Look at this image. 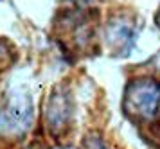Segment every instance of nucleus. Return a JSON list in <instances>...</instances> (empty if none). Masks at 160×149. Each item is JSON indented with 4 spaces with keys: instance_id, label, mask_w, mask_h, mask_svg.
Instances as JSON below:
<instances>
[{
    "instance_id": "obj_1",
    "label": "nucleus",
    "mask_w": 160,
    "mask_h": 149,
    "mask_svg": "<svg viewBox=\"0 0 160 149\" xmlns=\"http://www.w3.org/2000/svg\"><path fill=\"white\" fill-rule=\"evenodd\" d=\"M124 113L133 122L155 121L160 113V83L155 79H135L124 90Z\"/></svg>"
},
{
    "instance_id": "obj_2",
    "label": "nucleus",
    "mask_w": 160,
    "mask_h": 149,
    "mask_svg": "<svg viewBox=\"0 0 160 149\" xmlns=\"http://www.w3.org/2000/svg\"><path fill=\"white\" fill-rule=\"evenodd\" d=\"M135 34H137L135 27L126 18H115L106 27V40H108L110 47L115 52H119L121 56L128 54L131 50V45L135 42Z\"/></svg>"
},
{
    "instance_id": "obj_3",
    "label": "nucleus",
    "mask_w": 160,
    "mask_h": 149,
    "mask_svg": "<svg viewBox=\"0 0 160 149\" xmlns=\"http://www.w3.org/2000/svg\"><path fill=\"white\" fill-rule=\"evenodd\" d=\"M70 113L72 112H70V104H68L67 95L59 92L54 93L49 101V106H47V126L54 135L67 128Z\"/></svg>"
},
{
    "instance_id": "obj_4",
    "label": "nucleus",
    "mask_w": 160,
    "mask_h": 149,
    "mask_svg": "<svg viewBox=\"0 0 160 149\" xmlns=\"http://www.w3.org/2000/svg\"><path fill=\"white\" fill-rule=\"evenodd\" d=\"M13 63V50L4 40H0V72Z\"/></svg>"
},
{
    "instance_id": "obj_5",
    "label": "nucleus",
    "mask_w": 160,
    "mask_h": 149,
    "mask_svg": "<svg viewBox=\"0 0 160 149\" xmlns=\"http://www.w3.org/2000/svg\"><path fill=\"white\" fill-rule=\"evenodd\" d=\"M72 2H76V4H81V6H88V4H92L94 0H72Z\"/></svg>"
}]
</instances>
